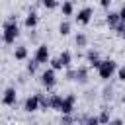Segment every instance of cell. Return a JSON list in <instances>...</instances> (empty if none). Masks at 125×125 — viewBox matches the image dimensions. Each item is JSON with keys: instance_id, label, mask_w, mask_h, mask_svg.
I'll return each mask as SVG.
<instances>
[{"instance_id": "cell-1", "label": "cell", "mask_w": 125, "mask_h": 125, "mask_svg": "<svg viewBox=\"0 0 125 125\" xmlns=\"http://www.w3.org/2000/svg\"><path fill=\"white\" fill-rule=\"evenodd\" d=\"M18 37H20L18 16H16V14H10V16H8V20H6V21H4V25H2V39H4V43L14 45Z\"/></svg>"}, {"instance_id": "cell-2", "label": "cell", "mask_w": 125, "mask_h": 125, "mask_svg": "<svg viewBox=\"0 0 125 125\" xmlns=\"http://www.w3.org/2000/svg\"><path fill=\"white\" fill-rule=\"evenodd\" d=\"M96 70H98V76H100L102 80H109V78L115 76L117 62H115L113 59H104V61H100V64H98Z\"/></svg>"}, {"instance_id": "cell-3", "label": "cell", "mask_w": 125, "mask_h": 125, "mask_svg": "<svg viewBox=\"0 0 125 125\" xmlns=\"http://www.w3.org/2000/svg\"><path fill=\"white\" fill-rule=\"evenodd\" d=\"M39 82H41V86L43 88H47V90H53L55 88V84H57V70L55 68H45L43 72H41V76H39Z\"/></svg>"}, {"instance_id": "cell-4", "label": "cell", "mask_w": 125, "mask_h": 125, "mask_svg": "<svg viewBox=\"0 0 125 125\" xmlns=\"http://www.w3.org/2000/svg\"><path fill=\"white\" fill-rule=\"evenodd\" d=\"M92 18H94V10H92L90 6H86V8L78 10V14L74 16L76 23H80V25H88V23L92 21Z\"/></svg>"}, {"instance_id": "cell-5", "label": "cell", "mask_w": 125, "mask_h": 125, "mask_svg": "<svg viewBox=\"0 0 125 125\" xmlns=\"http://www.w3.org/2000/svg\"><path fill=\"white\" fill-rule=\"evenodd\" d=\"M33 59H35V61H37L39 64H47V62H49V59H51L49 47H47L45 43L37 45V49H35V55H33Z\"/></svg>"}, {"instance_id": "cell-6", "label": "cell", "mask_w": 125, "mask_h": 125, "mask_svg": "<svg viewBox=\"0 0 125 125\" xmlns=\"http://www.w3.org/2000/svg\"><path fill=\"white\" fill-rule=\"evenodd\" d=\"M2 104L8 105V107H14V105L18 104V92H16L14 86H8V88L4 90V94H2Z\"/></svg>"}, {"instance_id": "cell-7", "label": "cell", "mask_w": 125, "mask_h": 125, "mask_svg": "<svg viewBox=\"0 0 125 125\" xmlns=\"http://www.w3.org/2000/svg\"><path fill=\"white\" fill-rule=\"evenodd\" d=\"M74 104H76V96H74V94L62 96V104H61L59 111H61V113H72V111H74Z\"/></svg>"}, {"instance_id": "cell-8", "label": "cell", "mask_w": 125, "mask_h": 125, "mask_svg": "<svg viewBox=\"0 0 125 125\" xmlns=\"http://www.w3.org/2000/svg\"><path fill=\"white\" fill-rule=\"evenodd\" d=\"M88 80H90V70H88L86 64L74 68V82H78V84H88Z\"/></svg>"}, {"instance_id": "cell-9", "label": "cell", "mask_w": 125, "mask_h": 125, "mask_svg": "<svg viewBox=\"0 0 125 125\" xmlns=\"http://www.w3.org/2000/svg\"><path fill=\"white\" fill-rule=\"evenodd\" d=\"M23 111H27V113L39 111V98H37V94H31V96L25 98V102H23Z\"/></svg>"}, {"instance_id": "cell-10", "label": "cell", "mask_w": 125, "mask_h": 125, "mask_svg": "<svg viewBox=\"0 0 125 125\" xmlns=\"http://www.w3.org/2000/svg\"><path fill=\"white\" fill-rule=\"evenodd\" d=\"M86 62H88V66H92V68H98V64H100V53L96 51V49H88L86 51Z\"/></svg>"}, {"instance_id": "cell-11", "label": "cell", "mask_w": 125, "mask_h": 125, "mask_svg": "<svg viewBox=\"0 0 125 125\" xmlns=\"http://www.w3.org/2000/svg\"><path fill=\"white\" fill-rule=\"evenodd\" d=\"M37 23H39V16H37V12H35V10H29L27 16H25V20H23V25H25L27 29H35Z\"/></svg>"}, {"instance_id": "cell-12", "label": "cell", "mask_w": 125, "mask_h": 125, "mask_svg": "<svg viewBox=\"0 0 125 125\" xmlns=\"http://www.w3.org/2000/svg\"><path fill=\"white\" fill-rule=\"evenodd\" d=\"M61 14H62V18H70V16L74 14V4H72V0H64V2L61 4Z\"/></svg>"}, {"instance_id": "cell-13", "label": "cell", "mask_w": 125, "mask_h": 125, "mask_svg": "<svg viewBox=\"0 0 125 125\" xmlns=\"http://www.w3.org/2000/svg\"><path fill=\"white\" fill-rule=\"evenodd\" d=\"M61 104H62V96H61V94H51V96H49V109L59 111Z\"/></svg>"}, {"instance_id": "cell-14", "label": "cell", "mask_w": 125, "mask_h": 125, "mask_svg": "<svg viewBox=\"0 0 125 125\" xmlns=\"http://www.w3.org/2000/svg\"><path fill=\"white\" fill-rule=\"evenodd\" d=\"M117 21H119V12H107L105 14V23L109 25V29H113L115 25H117Z\"/></svg>"}, {"instance_id": "cell-15", "label": "cell", "mask_w": 125, "mask_h": 125, "mask_svg": "<svg viewBox=\"0 0 125 125\" xmlns=\"http://www.w3.org/2000/svg\"><path fill=\"white\" fill-rule=\"evenodd\" d=\"M27 55H29V53H27V47H25V45H18V47L14 49V59H16V61H25Z\"/></svg>"}, {"instance_id": "cell-16", "label": "cell", "mask_w": 125, "mask_h": 125, "mask_svg": "<svg viewBox=\"0 0 125 125\" xmlns=\"http://www.w3.org/2000/svg\"><path fill=\"white\" fill-rule=\"evenodd\" d=\"M70 31H72V23L64 18V20L59 23V33H61L62 37H66V35H70Z\"/></svg>"}, {"instance_id": "cell-17", "label": "cell", "mask_w": 125, "mask_h": 125, "mask_svg": "<svg viewBox=\"0 0 125 125\" xmlns=\"http://www.w3.org/2000/svg\"><path fill=\"white\" fill-rule=\"evenodd\" d=\"M74 45H76L78 49L86 47V45H88V35H86V33H82V31H80V33H76V35H74Z\"/></svg>"}, {"instance_id": "cell-18", "label": "cell", "mask_w": 125, "mask_h": 125, "mask_svg": "<svg viewBox=\"0 0 125 125\" xmlns=\"http://www.w3.org/2000/svg\"><path fill=\"white\" fill-rule=\"evenodd\" d=\"M59 61H61V64H62V68H66V66H70V62H72V53H70V51H62V53L59 55Z\"/></svg>"}, {"instance_id": "cell-19", "label": "cell", "mask_w": 125, "mask_h": 125, "mask_svg": "<svg viewBox=\"0 0 125 125\" xmlns=\"http://www.w3.org/2000/svg\"><path fill=\"white\" fill-rule=\"evenodd\" d=\"M102 98H104V102H111V100H113V86H111V84H109V86H104Z\"/></svg>"}, {"instance_id": "cell-20", "label": "cell", "mask_w": 125, "mask_h": 125, "mask_svg": "<svg viewBox=\"0 0 125 125\" xmlns=\"http://www.w3.org/2000/svg\"><path fill=\"white\" fill-rule=\"evenodd\" d=\"M113 31H115V35L119 37V39H125V21H117V25L113 27Z\"/></svg>"}, {"instance_id": "cell-21", "label": "cell", "mask_w": 125, "mask_h": 125, "mask_svg": "<svg viewBox=\"0 0 125 125\" xmlns=\"http://www.w3.org/2000/svg\"><path fill=\"white\" fill-rule=\"evenodd\" d=\"M37 66H39V62H37L35 59H31V61L25 64V70H27V74H31V76H33V74L37 72Z\"/></svg>"}, {"instance_id": "cell-22", "label": "cell", "mask_w": 125, "mask_h": 125, "mask_svg": "<svg viewBox=\"0 0 125 125\" xmlns=\"http://www.w3.org/2000/svg\"><path fill=\"white\" fill-rule=\"evenodd\" d=\"M98 119H100V123H109V119H111V115H109V109H107V107H102V111H100Z\"/></svg>"}, {"instance_id": "cell-23", "label": "cell", "mask_w": 125, "mask_h": 125, "mask_svg": "<svg viewBox=\"0 0 125 125\" xmlns=\"http://www.w3.org/2000/svg\"><path fill=\"white\" fill-rule=\"evenodd\" d=\"M37 98H39V109H49V96L37 94Z\"/></svg>"}, {"instance_id": "cell-24", "label": "cell", "mask_w": 125, "mask_h": 125, "mask_svg": "<svg viewBox=\"0 0 125 125\" xmlns=\"http://www.w3.org/2000/svg\"><path fill=\"white\" fill-rule=\"evenodd\" d=\"M76 121V117L72 115V113H62V117H61V123L62 125H70V123H74Z\"/></svg>"}, {"instance_id": "cell-25", "label": "cell", "mask_w": 125, "mask_h": 125, "mask_svg": "<svg viewBox=\"0 0 125 125\" xmlns=\"http://www.w3.org/2000/svg\"><path fill=\"white\" fill-rule=\"evenodd\" d=\"M49 64H51V68H55V70H62V64H61L59 57H55V59H49Z\"/></svg>"}, {"instance_id": "cell-26", "label": "cell", "mask_w": 125, "mask_h": 125, "mask_svg": "<svg viewBox=\"0 0 125 125\" xmlns=\"http://www.w3.org/2000/svg\"><path fill=\"white\" fill-rule=\"evenodd\" d=\"M41 4H43L47 10H55V8L59 6V2H57V0H41Z\"/></svg>"}, {"instance_id": "cell-27", "label": "cell", "mask_w": 125, "mask_h": 125, "mask_svg": "<svg viewBox=\"0 0 125 125\" xmlns=\"http://www.w3.org/2000/svg\"><path fill=\"white\" fill-rule=\"evenodd\" d=\"M115 76H117V80H119V82H125V64H123V66H117Z\"/></svg>"}, {"instance_id": "cell-28", "label": "cell", "mask_w": 125, "mask_h": 125, "mask_svg": "<svg viewBox=\"0 0 125 125\" xmlns=\"http://www.w3.org/2000/svg\"><path fill=\"white\" fill-rule=\"evenodd\" d=\"M64 78H66L68 82H74V68L66 66V74H64Z\"/></svg>"}, {"instance_id": "cell-29", "label": "cell", "mask_w": 125, "mask_h": 125, "mask_svg": "<svg viewBox=\"0 0 125 125\" xmlns=\"http://www.w3.org/2000/svg\"><path fill=\"white\" fill-rule=\"evenodd\" d=\"M119 20L121 21H125V4L121 6V10H119Z\"/></svg>"}, {"instance_id": "cell-30", "label": "cell", "mask_w": 125, "mask_h": 125, "mask_svg": "<svg viewBox=\"0 0 125 125\" xmlns=\"http://www.w3.org/2000/svg\"><path fill=\"white\" fill-rule=\"evenodd\" d=\"M100 4H102V8H109V4H111V0H100Z\"/></svg>"}, {"instance_id": "cell-31", "label": "cell", "mask_w": 125, "mask_h": 125, "mask_svg": "<svg viewBox=\"0 0 125 125\" xmlns=\"http://www.w3.org/2000/svg\"><path fill=\"white\" fill-rule=\"evenodd\" d=\"M109 123H115V125H121V123H123V119H119V117H115V119H109Z\"/></svg>"}, {"instance_id": "cell-32", "label": "cell", "mask_w": 125, "mask_h": 125, "mask_svg": "<svg viewBox=\"0 0 125 125\" xmlns=\"http://www.w3.org/2000/svg\"><path fill=\"white\" fill-rule=\"evenodd\" d=\"M2 43H4V39H2V33H0V47H2Z\"/></svg>"}, {"instance_id": "cell-33", "label": "cell", "mask_w": 125, "mask_h": 125, "mask_svg": "<svg viewBox=\"0 0 125 125\" xmlns=\"http://www.w3.org/2000/svg\"><path fill=\"white\" fill-rule=\"evenodd\" d=\"M121 102H123V104H125V94H123V96H121Z\"/></svg>"}, {"instance_id": "cell-34", "label": "cell", "mask_w": 125, "mask_h": 125, "mask_svg": "<svg viewBox=\"0 0 125 125\" xmlns=\"http://www.w3.org/2000/svg\"><path fill=\"white\" fill-rule=\"evenodd\" d=\"M78 2H86V0H78Z\"/></svg>"}]
</instances>
